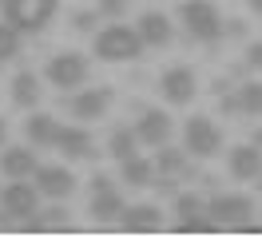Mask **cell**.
I'll return each mask as SVG.
<instances>
[{
	"label": "cell",
	"mask_w": 262,
	"mask_h": 238,
	"mask_svg": "<svg viewBox=\"0 0 262 238\" xmlns=\"http://www.w3.org/2000/svg\"><path fill=\"white\" fill-rule=\"evenodd\" d=\"M92 52H96L103 63H127V60H139V56H143V40H139L135 28H127V24L115 20V24L96 32Z\"/></svg>",
	"instance_id": "1"
},
{
	"label": "cell",
	"mask_w": 262,
	"mask_h": 238,
	"mask_svg": "<svg viewBox=\"0 0 262 238\" xmlns=\"http://www.w3.org/2000/svg\"><path fill=\"white\" fill-rule=\"evenodd\" d=\"M179 20L187 28V36L199 40V44H219L227 36V20H223V12L214 8L211 0H187L179 8Z\"/></svg>",
	"instance_id": "2"
},
{
	"label": "cell",
	"mask_w": 262,
	"mask_h": 238,
	"mask_svg": "<svg viewBox=\"0 0 262 238\" xmlns=\"http://www.w3.org/2000/svg\"><path fill=\"white\" fill-rule=\"evenodd\" d=\"M56 12H60V0H4V20H8L20 36L44 32Z\"/></svg>",
	"instance_id": "3"
},
{
	"label": "cell",
	"mask_w": 262,
	"mask_h": 238,
	"mask_svg": "<svg viewBox=\"0 0 262 238\" xmlns=\"http://www.w3.org/2000/svg\"><path fill=\"white\" fill-rule=\"evenodd\" d=\"M32 214H40V190L32 183H24V179H12L8 187L0 190V226L24 222Z\"/></svg>",
	"instance_id": "4"
},
{
	"label": "cell",
	"mask_w": 262,
	"mask_h": 238,
	"mask_svg": "<svg viewBox=\"0 0 262 238\" xmlns=\"http://www.w3.org/2000/svg\"><path fill=\"white\" fill-rule=\"evenodd\" d=\"M183 147H187V155H195V159H211L223 151V131L207 115H191L187 127H183Z\"/></svg>",
	"instance_id": "5"
},
{
	"label": "cell",
	"mask_w": 262,
	"mask_h": 238,
	"mask_svg": "<svg viewBox=\"0 0 262 238\" xmlns=\"http://www.w3.org/2000/svg\"><path fill=\"white\" fill-rule=\"evenodd\" d=\"M207 214L219 222V230L223 226H230V230H254V222H250L254 203L246 194H214L211 203H207Z\"/></svg>",
	"instance_id": "6"
},
{
	"label": "cell",
	"mask_w": 262,
	"mask_h": 238,
	"mask_svg": "<svg viewBox=\"0 0 262 238\" xmlns=\"http://www.w3.org/2000/svg\"><path fill=\"white\" fill-rule=\"evenodd\" d=\"M44 76H48L52 88H64V92H76L88 83V60H83L80 52H56L44 68Z\"/></svg>",
	"instance_id": "7"
},
{
	"label": "cell",
	"mask_w": 262,
	"mask_h": 238,
	"mask_svg": "<svg viewBox=\"0 0 262 238\" xmlns=\"http://www.w3.org/2000/svg\"><path fill=\"white\" fill-rule=\"evenodd\" d=\"M112 99H115L112 88H76V92L68 95V111H72V119L92 123V119H103V115H107Z\"/></svg>",
	"instance_id": "8"
},
{
	"label": "cell",
	"mask_w": 262,
	"mask_h": 238,
	"mask_svg": "<svg viewBox=\"0 0 262 238\" xmlns=\"http://www.w3.org/2000/svg\"><path fill=\"white\" fill-rule=\"evenodd\" d=\"M159 92H163L167 103H175V107H187V103L195 99V92H199L195 72H191L187 63H175V68H167L163 76H159Z\"/></svg>",
	"instance_id": "9"
},
{
	"label": "cell",
	"mask_w": 262,
	"mask_h": 238,
	"mask_svg": "<svg viewBox=\"0 0 262 238\" xmlns=\"http://www.w3.org/2000/svg\"><path fill=\"white\" fill-rule=\"evenodd\" d=\"M92 219L96 222H112L119 219V210H123V194L115 190V183L107 179V175H96L92 179Z\"/></svg>",
	"instance_id": "10"
},
{
	"label": "cell",
	"mask_w": 262,
	"mask_h": 238,
	"mask_svg": "<svg viewBox=\"0 0 262 238\" xmlns=\"http://www.w3.org/2000/svg\"><path fill=\"white\" fill-rule=\"evenodd\" d=\"M36 190H40V199H68L72 190H76V175L68 171V167H36Z\"/></svg>",
	"instance_id": "11"
},
{
	"label": "cell",
	"mask_w": 262,
	"mask_h": 238,
	"mask_svg": "<svg viewBox=\"0 0 262 238\" xmlns=\"http://www.w3.org/2000/svg\"><path fill=\"white\" fill-rule=\"evenodd\" d=\"M135 32H139L143 48H167L171 40H175V24H171L167 12H143L139 24H135Z\"/></svg>",
	"instance_id": "12"
},
{
	"label": "cell",
	"mask_w": 262,
	"mask_h": 238,
	"mask_svg": "<svg viewBox=\"0 0 262 238\" xmlns=\"http://www.w3.org/2000/svg\"><path fill=\"white\" fill-rule=\"evenodd\" d=\"M159 222H163V214L155 203H131L119 210V226L127 234H151V230H159Z\"/></svg>",
	"instance_id": "13"
},
{
	"label": "cell",
	"mask_w": 262,
	"mask_h": 238,
	"mask_svg": "<svg viewBox=\"0 0 262 238\" xmlns=\"http://www.w3.org/2000/svg\"><path fill=\"white\" fill-rule=\"evenodd\" d=\"M135 135H139V143H147V147L171 143V115L159 111V107H147L139 115V123H135Z\"/></svg>",
	"instance_id": "14"
},
{
	"label": "cell",
	"mask_w": 262,
	"mask_h": 238,
	"mask_svg": "<svg viewBox=\"0 0 262 238\" xmlns=\"http://www.w3.org/2000/svg\"><path fill=\"white\" fill-rule=\"evenodd\" d=\"M227 171L234 175V179H243V183L258 179V175H262V147H254V143L234 147V151L227 155Z\"/></svg>",
	"instance_id": "15"
},
{
	"label": "cell",
	"mask_w": 262,
	"mask_h": 238,
	"mask_svg": "<svg viewBox=\"0 0 262 238\" xmlns=\"http://www.w3.org/2000/svg\"><path fill=\"white\" fill-rule=\"evenodd\" d=\"M36 151L32 147H4L0 151V171L8 175V179H32L36 175Z\"/></svg>",
	"instance_id": "16"
},
{
	"label": "cell",
	"mask_w": 262,
	"mask_h": 238,
	"mask_svg": "<svg viewBox=\"0 0 262 238\" xmlns=\"http://www.w3.org/2000/svg\"><path fill=\"white\" fill-rule=\"evenodd\" d=\"M24 135L32 143L36 151H44V147H56V135H60V123L52 119L48 111H32V119L24 123Z\"/></svg>",
	"instance_id": "17"
},
{
	"label": "cell",
	"mask_w": 262,
	"mask_h": 238,
	"mask_svg": "<svg viewBox=\"0 0 262 238\" xmlns=\"http://www.w3.org/2000/svg\"><path fill=\"white\" fill-rule=\"evenodd\" d=\"M56 147H60V155H68V159H88L92 155V135H88V127H60Z\"/></svg>",
	"instance_id": "18"
},
{
	"label": "cell",
	"mask_w": 262,
	"mask_h": 238,
	"mask_svg": "<svg viewBox=\"0 0 262 238\" xmlns=\"http://www.w3.org/2000/svg\"><path fill=\"white\" fill-rule=\"evenodd\" d=\"M119 179L131 183V187H151V183H155V163L143 159V155L119 159Z\"/></svg>",
	"instance_id": "19"
},
{
	"label": "cell",
	"mask_w": 262,
	"mask_h": 238,
	"mask_svg": "<svg viewBox=\"0 0 262 238\" xmlns=\"http://www.w3.org/2000/svg\"><path fill=\"white\" fill-rule=\"evenodd\" d=\"M40 95H44V88H40V76H36V72H20V76L12 79V103H16V107L36 111Z\"/></svg>",
	"instance_id": "20"
},
{
	"label": "cell",
	"mask_w": 262,
	"mask_h": 238,
	"mask_svg": "<svg viewBox=\"0 0 262 238\" xmlns=\"http://www.w3.org/2000/svg\"><path fill=\"white\" fill-rule=\"evenodd\" d=\"M187 147H171L163 143L159 147V155H155V175H163V179H175V175H187Z\"/></svg>",
	"instance_id": "21"
},
{
	"label": "cell",
	"mask_w": 262,
	"mask_h": 238,
	"mask_svg": "<svg viewBox=\"0 0 262 238\" xmlns=\"http://www.w3.org/2000/svg\"><path fill=\"white\" fill-rule=\"evenodd\" d=\"M107 155L112 159H131L139 155V135H135V127H115L112 135H107Z\"/></svg>",
	"instance_id": "22"
},
{
	"label": "cell",
	"mask_w": 262,
	"mask_h": 238,
	"mask_svg": "<svg viewBox=\"0 0 262 238\" xmlns=\"http://www.w3.org/2000/svg\"><path fill=\"white\" fill-rule=\"evenodd\" d=\"M238 99H243V115L262 119V79H246L238 88Z\"/></svg>",
	"instance_id": "23"
},
{
	"label": "cell",
	"mask_w": 262,
	"mask_h": 238,
	"mask_svg": "<svg viewBox=\"0 0 262 238\" xmlns=\"http://www.w3.org/2000/svg\"><path fill=\"white\" fill-rule=\"evenodd\" d=\"M16 56H20V32L4 20V24H0V68L8 60H16Z\"/></svg>",
	"instance_id": "24"
},
{
	"label": "cell",
	"mask_w": 262,
	"mask_h": 238,
	"mask_svg": "<svg viewBox=\"0 0 262 238\" xmlns=\"http://www.w3.org/2000/svg\"><path fill=\"white\" fill-rule=\"evenodd\" d=\"M179 230L183 234H211V230H219V222L203 210V214H191V219H179Z\"/></svg>",
	"instance_id": "25"
},
{
	"label": "cell",
	"mask_w": 262,
	"mask_h": 238,
	"mask_svg": "<svg viewBox=\"0 0 262 238\" xmlns=\"http://www.w3.org/2000/svg\"><path fill=\"white\" fill-rule=\"evenodd\" d=\"M203 210H207V203L199 199L195 190H187V194L175 199V214H179V219H191V214H203Z\"/></svg>",
	"instance_id": "26"
},
{
	"label": "cell",
	"mask_w": 262,
	"mask_h": 238,
	"mask_svg": "<svg viewBox=\"0 0 262 238\" xmlns=\"http://www.w3.org/2000/svg\"><path fill=\"white\" fill-rule=\"evenodd\" d=\"M219 111H223V115H243V99H238V92H219Z\"/></svg>",
	"instance_id": "27"
},
{
	"label": "cell",
	"mask_w": 262,
	"mask_h": 238,
	"mask_svg": "<svg viewBox=\"0 0 262 238\" xmlns=\"http://www.w3.org/2000/svg\"><path fill=\"white\" fill-rule=\"evenodd\" d=\"M96 12H99V16H107V20H119V16L127 12V0H99Z\"/></svg>",
	"instance_id": "28"
},
{
	"label": "cell",
	"mask_w": 262,
	"mask_h": 238,
	"mask_svg": "<svg viewBox=\"0 0 262 238\" xmlns=\"http://www.w3.org/2000/svg\"><path fill=\"white\" fill-rule=\"evenodd\" d=\"M246 68H250V72H258V76H262V40H254V44L246 48Z\"/></svg>",
	"instance_id": "29"
},
{
	"label": "cell",
	"mask_w": 262,
	"mask_h": 238,
	"mask_svg": "<svg viewBox=\"0 0 262 238\" xmlns=\"http://www.w3.org/2000/svg\"><path fill=\"white\" fill-rule=\"evenodd\" d=\"M96 20H99V12H80V16H76V28H80V32H88L92 24H96Z\"/></svg>",
	"instance_id": "30"
},
{
	"label": "cell",
	"mask_w": 262,
	"mask_h": 238,
	"mask_svg": "<svg viewBox=\"0 0 262 238\" xmlns=\"http://www.w3.org/2000/svg\"><path fill=\"white\" fill-rule=\"evenodd\" d=\"M227 36H238V40H243V36H246V24H243V20H227Z\"/></svg>",
	"instance_id": "31"
},
{
	"label": "cell",
	"mask_w": 262,
	"mask_h": 238,
	"mask_svg": "<svg viewBox=\"0 0 262 238\" xmlns=\"http://www.w3.org/2000/svg\"><path fill=\"white\" fill-rule=\"evenodd\" d=\"M250 143H254V147H262V127H254V135H250Z\"/></svg>",
	"instance_id": "32"
},
{
	"label": "cell",
	"mask_w": 262,
	"mask_h": 238,
	"mask_svg": "<svg viewBox=\"0 0 262 238\" xmlns=\"http://www.w3.org/2000/svg\"><path fill=\"white\" fill-rule=\"evenodd\" d=\"M4 139H8V123L0 119V147H4Z\"/></svg>",
	"instance_id": "33"
},
{
	"label": "cell",
	"mask_w": 262,
	"mask_h": 238,
	"mask_svg": "<svg viewBox=\"0 0 262 238\" xmlns=\"http://www.w3.org/2000/svg\"><path fill=\"white\" fill-rule=\"evenodd\" d=\"M250 12H254V16H262V0H250Z\"/></svg>",
	"instance_id": "34"
},
{
	"label": "cell",
	"mask_w": 262,
	"mask_h": 238,
	"mask_svg": "<svg viewBox=\"0 0 262 238\" xmlns=\"http://www.w3.org/2000/svg\"><path fill=\"white\" fill-rule=\"evenodd\" d=\"M258 190H262V175H258Z\"/></svg>",
	"instance_id": "35"
},
{
	"label": "cell",
	"mask_w": 262,
	"mask_h": 238,
	"mask_svg": "<svg viewBox=\"0 0 262 238\" xmlns=\"http://www.w3.org/2000/svg\"><path fill=\"white\" fill-rule=\"evenodd\" d=\"M0 4H4V0H0Z\"/></svg>",
	"instance_id": "36"
}]
</instances>
